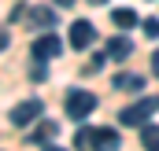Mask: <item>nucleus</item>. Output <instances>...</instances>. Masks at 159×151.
Returning <instances> with one entry per match:
<instances>
[{"label": "nucleus", "instance_id": "nucleus-1", "mask_svg": "<svg viewBox=\"0 0 159 151\" xmlns=\"http://www.w3.org/2000/svg\"><path fill=\"white\" fill-rule=\"evenodd\" d=\"M159 111V96H144V100H137V103H129V107H122V114H119V122L122 125H144L152 114Z\"/></svg>", "mask_w": 159, "mask_h": 151}, {"label": "nucleus", "instance_id": "nucleus-2", "mask_svg": "<svg viewBox=\"0 0 159 151\" xmlns=\"http://www.w3.org/2000/svg\"><path fill=\"white\" fill-rule=\"evenodd\" d=\"M63 107H67V118H74V122H85L89 114L96 111V96H93V92H85V88H70Z\"/></svg>", "mask_w": 159, "mask_h": 151}, {"label": "nucleus", "instance_id": "nucleus-3", "mask_svg": "<svg viewBox=\"0 0 159 151\" xmlns=\"http://www.w3.org/2000/svg\"><path fill=\"white\" fill-rule=\"evenodd\" d=\"M41 114H44V103H41V100H22V103L11 111V125H15V129H26V125L41 122Z\"/></svg>", "mask_w": 159, "mask_h": 151}, {"label": "nucleus", "instance_id": "nucleus-4", "mask_svg": "<svg viewBox=\"0 0 159 151\" xmlns=\"http://www.w3.org/2000/svg\"><path fill=\"white\" fill-rule=\"evenodd\" d=\"M59 52H63V41L56 37V33H41V37L34 41V59H41V63L56 59Z\"/></svg>", "mask_w": 159, "mask_h": 151}, {"label": "nucleus", "instance_id": "nucleus-5", "mask_svg": "<svg viewBox=\"0 0 159 151\" xmlns=\"http://www.w3.org/2000/svg\"><path fill=\"white\" fill-rule=\"evenodd\" d=\"M93 41H96V26H93V22H85V19H81V22L70 26V48H74V52H85Z\"/></svg>", "mask_w": 159, "mask_h": 151}, {"label": "nucleus", "instance_id": "nucleus-6", "mask_svg": "<svg viewBox=\"0 0 159 151\" xmlns=\"http://www.w3.org/2000/svg\"><path fill=\"white\" fill-rule=\"evenodd\" d=\"M122 140L115 129H93V151H119Z\"/></svg>", "mask_w": 159, "mask_h": 151}, {"label": "nucleus", "instance_id": "nucleus-7", "mask_svg": "<svg viewBox=\"0 0 159 151\" xmlns=\"http://www.w3.org/2000/svg\"><path fill=\"white\" fill-rule=\"evenodd\" d=\"M129 52H133V41L129 37H111L107 41V59H115V63H122V59H129Z\"/></svg>", "mask_w": 159, "mask_h": 151}, {"label": "nucleus", "instance_id": "nucleus-8", "mask_svg": "<svg viewBox=\"0 0 159 151\" xmlns=\"http://www.w3.org/2000/svg\"><path fill=\"white\" fill-rule=\"evenodd\" d=\"M111 85L119 92H144V74H115Z\"/></svg>", "mask_w": 159, "mask_h": 151}, {"label": "nucleus", "instance_id": "nucleus-9", "mask_svg": "<svg viewBox=\"0 0 159 151\" xmlns=\"http://www.w3.org/2000/svg\"><path fill=\"white\" fill-rule=\"evenodd\" d=\"M30 22H34L37 30H52V26H56V11H52V7H34V11H30Z\"/></svg>", "mask_w": 159, "mask_h": 151}, {"label": "nucleus", "instance_id": "nucleus-10", "mask_svg": "<svg viewBox=\"0 0 159 151\" xmlns=\"http://www.w3.org/2000/svg\"><path fill=\"white\" fill-rule=\"evenodd\" d=\"M141 144H144V151H159V125L156 122L141 125Z\"/></svg>", "mask_w": 159, "mask_h": 151}, {"label": "nucleus", "instance_id": "nucleus-11", "mask_svg": "<svg viewBox=\"0 0 159 151\" xmlns=\"http://www.w3.org/2000/svg\"><path fill=\"white\" fill-rule=\"evenodd\" d=\"M111 22H115L119 30H133V26H137V11H129V7H115V11H111Z\"/></svg>", "mask_w": 159, "mask_h": 151}, {"label": "nucleus", "instance_id": "nucleus-12", "mask_svg": "<svg viewBox=\"0 0 159 151\" xmlns=\"http://www.w3.org/2000/svg\"><path fill=\"white\" fill-rule=\"evenodd\" d=\"M56 133H59V125H56V122H41V129L34 133V136H30V140H34V144H48Z\"/></svg>", "mask_w": 159, "mask_h": 151}, {"label": "nucleus", "instance_id": "nucleus-13", "mask_svg": "<svg viewBox=\"0 0 159 151\" xmlns=\"http://www.w3.org/2000/svg\"><path fill=\"white\" fill-rule=\"evenodd\" d=\"M74 148L78 151H93V129H78L74 133Z\"/></svg>", "mask_w": 159, "mask_h": 151}, {"label": "nucleus", "instance_id": "nucleus-14", "mask_svg": "<svg viewBox=\"0 0 159 151\" xmlns=\"http://www.w3.org/2000/svg\"><path fill=\"white\" fill-rule=\"evenodd\" d=\"M141 30H144V37L156 41V37H159V19H144V22H141Z\"/></svg>", "mask_w": 159, "mask_h": 151}, {"label": "nucleus", "instance_id": "nucleus-15", "mask_svg": "<svg viewBox=\"0 0 159 151\" xmlns=\"http://www.w3.org/2000/svg\"><path fill=\"white\" fill-rule=\"evenodd\" d=\"M44 74H48V70H44V63H41V59H37V67L30 70V77H34V81H41V77H44Z\"/></svg>", "mask_w": 159, "mask_h": 151}, {"label": "nucleus", "instance_id": "nucleus-16", "mask_svg": "<svg viewBox=\"0 0 159 151\" xmlns=\"http://www.w3.org/2000/svg\"><path fill=\"white\" fill-rule=\"evenodd\" d=\"M22 15H26V7H22V4H15V7H11V22H19Z\"/></svg>", "mask_w": 159, "mask_h": 151}, {"label": "nucleus", "instance_id": "nucleus-17", "mask_svg": "<svg viewBox=\"0 0 159 151\" xmlns=\"http://www.w3.org/2000/svg\"><path fill=\"white\" fill-rule=\"evenodd\" d=\"M152 74L159 77V52H156V55H152Z\"/></svg>", "mask_w": 159, "mask_h": 151}, {"label": "nucleus", "instance_id": "nucleus-18", "mask_svg": "<svg viewBox=\"0 0 159 151\" xmlns=\"http://www.w3.org/2000/svg\"><path fill=\"white\" fill-rule=\"evenodd\" d=\"M4 48H7V33L0 30V52H4Z\"/></svg>", "mask_w": 159, "mask_h": 151}, {"label": "nucleus", "instance_id": "nucleus-19", "mask_svg": "<svg viewBox=\"0 0 159 151\" xmlns=\"http://www.w3.org/2000/svg\"><path fill=\"white\" fill-rule=\"evenodd\" d=\"M70 4H74V0H56V7H70Z\"/></svg>", "mask_w": 159, "mask_h": 151}, {"label": "nucleus", "instance_id": "nucleus-20", "mask_svg": "<svg viewBox=\"0 0 159 151\" xmlns=\"http://www.w3.org/2000/svg\"><path fill=\"white\" fill-rule=\"evenodd\" d=\"M89 4H107V0H89Z\"/></svg>", "mask_w": 159, "mask_h": 151}]
</instances>
